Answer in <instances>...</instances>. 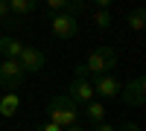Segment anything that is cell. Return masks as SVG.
Returning a JSON list of instances; mask_svg holds the SVG:
<instances>
[{
    "instance_id": "ffe728a7",
    "label": "cell",
    "mask_w": 146,
    "mask_h": 131,
    "mask_svg": "<svg viewBox=\"0 0 146 131\" xmlns=\"http://www.w3.org/2000/svg\"><path fill=\"white\" fill-rule=\"evenodd\" d=\"M94 131H114V125H108V122H96Z\"/></svg>"
},
{
    "instance_id": "277c9868",
    "label": "cell",
    "mask_w": 146,
    "mask_h": 131,
    "mask_svg": "<svg viewBox=\"0 0 146 131\" xmlns=\"http://www.w3.org/2000/svg\"><path fill=\"white\" fill-rule=\"evenodd\" d=\"M23 67L18 64V58H3V64H0V88L3 90H18L21 82H23Z\"/></svg>"
},
{
    "instance_id": "e0dca14e",
    "label": "cell",
    "mask_w": 146,
    "mask_h": 131,
    "mask_svg": "<svg viewBox=\"0 0 146 131\" xmlns=\"http://www.w3.org/2000/svg\"><path fill=\"white\" fill-rule=\"evenodd\" d=\"M64 3H67V0H47L50 12H64Z\"/></svg>"
},
{
    "instance_id": "7a4b0ae2",
    "label": "cell",
    "mask_w": 146,
    "mask_h": 131,
    "mask_svg": "<svg viewBox=\"0 0 146 131\" xmlns=\"http://www.w3.org/2000/svg\"><path fill=\"white\" fill-rule=\"evenodd\" d=\"M85 70H88V76H100V73H111L114 64H117V53L111 47H96V50L85 58Z\"/></svg>"
},
{
    "instance_id": "6da1fadb",
    "label": "cell",
    "mask_w": 146,
    "mask_h": 131,
    "mask_svg": "<svg viewBox=\"0 0 146 131\" xmlns=\"http://www.w3.org/2000/svg\"><path fill=\"white\" fill-rule=\"evenodd\" d=\"M47 114H50V122L62 125V128L79 122V105L73 102L67 93H64V96H53L50 105H47Z\"/></svg>"
},
{
    "instance_id": "52a82bcc",
    "label": "cell",
    "mask_w": 146,
    "mask_h": 131,
    "mask_svg": "<svg viewBox=\"0 0 146 131\" xmlns=\"http://www.w3.org/2000/svg\"><path fill=\"white\" fill-rule=\"evenodd\" d=\"M18 64L23 67V73H38V70L47 64V55L35 47H23L21 55H18Z\"/></svg>"
},
{
    "instance_id": "7c38bea8",
    "label": "cell",
    "mask_w": 146,
    "mask_h": 131,
    "mask_svg": "<svg viewBox=\"0 0 146 131\" xmlns=\"http://www.w3.org/2000/svg\"><path fill=\"white\" fill-rule=\"evenodd\" d=\"M18 108H21V96H18L15 90H9L6 96L0 99V117H15Z\"/></svg>"
},
{
    "instance_id": "9a60e30c",
    "label": "cell",
    "mask_w": 146,
    "mask_h": 131,
    "mask_svg": "<svg viewBox=\"0 0 146 131\" xmlns=\"http://www.w3.org/2000/svg\"><path fill=\"white\" fill-rule=\"evenodd\" d=\"M64 12H67V15H73V18L85 15V0H67V3H64Z\"/></svg>"
},
{
    "instance_id": "44dd1931",
    "label": "cell",
    "mask_w": 146,
    "mask_h": 131,
    "mask_svg": "<svg viewBox=\"0 0 146 131\" xmlns=\"http://www.w3.org/2000/svg\"><path fill=\"white\" fill-rule=\"evenodd\" d=\"M94 6H96V9H108V6H111V0H94Z\"/></svg>"
},
{
    "instance_id": "7402d4cb",
    "label": "cell",
    "mask_w": 146,
    "mask_h": 131,
    "mask_svg": "<svg viewBox=\"0 0 146 131\" xmlns=\"http://www.w3.org/2000/svg\"><path fill=\"white\" fill-rule=\"evenodd\" d=\"M64 131H85V128H82V125H79V122H76V125H67V128H64Z\"/></svg>"
},
{
    "instance_id": "4fadbf2b",
    "label": "cell",
    "mask_w": 146,
    "mask_h": 131,
    "mask_svg": "<svg viewBox=\"0 0 146 131\" xmlns=\"http://www.w3.org/2000/svg\"><path fill=\"white\" fill-rule=\"evenodd\" d=\"M126 20H129V29H135V32H140V29L146 26V9H143V6H137V9H131Z\"/></svg>"
},
{
    "instance_id": "ba28073f",
    "label": "cell",
    "mask_w": 146,
    "mask_h": 131,
    "mask_svg": "<svg viewBox=\"0 0 146 131\" xmlns=\"http://www.w3.org/2000/svg\"><path fill=\"white\" fill-rule=\"evenodd\" d=\"M67 96L76 102V105H79V102H82V105H85V102H91V99L96 96V93H94V85H91V79H73V82H70V88H67Z\"/></svg>"
},
{
    "instance_id": "3957f363",
    "label": "cell",
    "mask_w": 146,
    "mask_h": 131,
    "mask_svg": "<svg viewBox=\"0 0 146 131\" xmlns=\"http://www.w3.org/2000/svg\"><path fill=\"white\" fill-rule=\"evenodd\" d=\"M50 29L56 38H76V32H79V18H73L67 15V12H53L50 15Z\"/></svg>"
},
{
    "instance_id": "ac0fdd59",
    "label": "cell",
    "mask_w": 146,
    "mask_h": 131,
    "mask_svg": "<svg viewBox=\"0 0 146 131\" xmlns=\"http://www.w3.org/2000/svg\"><path fill=\"white\" fill-rule=\"evenodd\" d=\"M35 131H64L62 125H56V122H44V125H38Z\"/></svg>"
},
{
    "instance_id": "d6986e66",
    "label": "cell",
    "mask_w": 146,
    "mask_h": 131,
    "mask_svg": "<svg viewBox=\"0 0 146 131\" xmlns=\"http://www.w3.org/2000/svg\"><path fill=\"white\" fill-rule=\"evenodd\" d=\"M114 131H140V125H137V122H126V125H120V128H114Z\"/></svg>"
},
{
    "instance_id": "5bb4252c",
    "label": "cell",
    "mask_w": 146,
    "mask_h": 131,
    "mask_svg": "<svg viewBox=\"0 0 146 131\" xmlns=\"http://www.w3.org/2000/svg\"><path fill=\"white\" fill-rule=\"evenodd\" d=\"M94 26L96 29H108V26H111V12H108V9H96L94 12Z\"/></svg>"
},
{
    "instance_id": "5b68a950",
    "label": "cell",
    "mask_w": 146,
    "mask_h": 131,
    "mask_svg": "<svg viewBox=\"0 0 146 131\" xmlns=\"http://www.w3.org/2000/svg\"><path fill=\"white\" fill-rule=\"evenodd\" d=\"M120 99L126 105H131V108H143V102H146V79L135 76L129 85H123L120 88Z\"/></svg>"
},
{
    "instance_id": "8992f818",
    "label": "cell",
    "mask_w": 146,
    "mask_h": 131,
    "mask_svg": "<svg viewBox=\"0 0 146 131\" xmlns=\"http://www.w3.org/2000/svg\"><path fill=\"white\" fill-rule=\"evenodd\" d=\"M94 93L96 96H102V99H114L120 96V88H123V82H120L114 73H100V76H94Z\"/></svg>"
},
{
    "instance_id": "9c48e42d",
    "label": "cell",
    "mask_w": 146,
    "mask_h": 131,
    "mask_svg": "<svg viewBox=\"0 0 146 131\" xmlns=\"http://www.w3.org/2000/svg\"><path fill=\"white\" fill-rule=\"evenodd\" d=\"M38 6V0H9V15L12 18H27L35 12Z\"/></svg>"
},
{
    "instance_id": "2e32d148",
    "label": "cell",
    "mask_w": 146,
    "mask_h": 131,
    "mask_svg": "<svg viewBox=\"0 0 146 131\" xmlns=\"http://www.w3.org/2000/svg\"><path fill=\"white\" fill-rule=\"evenodd\" d=\"M0 23L3 26H18V20H12V15H9V0H0Z\"/></svg>"
},
{
    "instance_id": "30bf717a",
    "label": "cell",
    "mask_w": 146,
    "mask_h": 131,
    "mask_svg": "<svg viewBox=\"0 0 146 131\" xmlns=\"http://www.w3.org/2000/svg\"><path fill=\"white\" fill-rule=\"evenodd\" d=\"M21 50H23V44L18 38H12V35H3V38H0V55L3 58H18Z\"/></svg>"
},
{
    "instance_id": "8fae6325",
    "label": "cell",
    "mask_w": 146,
    "mask_h": 131,
    "mask_svg": "<svg viewBox=\"0 0 146 131\" xmlns=\"http://www.w3.org/2000/svg\"><path fill=\"white\" fill-rule=\"evenodd\" d=\"M85 120L88 122H105V105L102 102H96V99H91V102H85Z\"/></svg>"
}]
</instances>
